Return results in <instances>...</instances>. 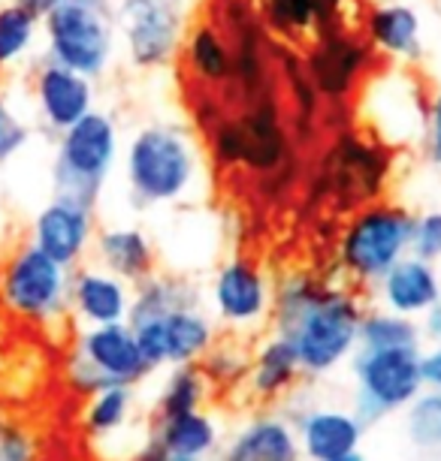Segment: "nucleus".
Returning <instances> with one entry per match:
<instances>
[{
  "label": "nucleus",
  "instance_id": "2",
  "mask_svg": "<svg viewBox=\"0 0 441 461\" xmlns=\"http://www.w3.org/2000/svg\"><path fill=\"white\" fill-rule=\"evenodd\" d=\"M124 178L133 203L142 208L185 203L203 178L200 148L179 124H145L127 145Z\"/></svg>",
  "mask_w": 441,
  "mask_h": 461
},
{
  "label": "nucleus",
  "instance_id": "21",
  "mask_svg": "<svg viewBox=\"0 0 441 461\" xmlns=\"http://www.w3.org/2000/svg\"><path fill=\"white\" fill-rule=\"evenodd\" d=\"M94 259L124 284H142L158 272V250L140 226H106L94 236Z\"/></svg>",
  "mask_w": 441,
  "mask_h": 461
},
{
  "label": "nucleus",
  "instance_id": "40",
  "mask_svg": "<svg viewBox=\"0 0 441 461\" xmlns=\"http://www.w3.org/2000/svg\"><path fill=\"white\" fill-rule=\"evenodd\" d=\"M420 332H423V338L441 341V302L436 304V308H429L427 314L420 317Z\"/></svg>",
  "mask_w": 441,
  "mask_h": 461
},
{
  "label": "nucleus",
  "instance_id": "8",
  "mask_svg": "<svg viewBox=\"0 0 441 461\" xmlns=\"http://www.w3.org/2000/svg\"><path fill=\"white\" fill-rule=\"evenodd\" d=\"M354 416L372 425L402 413L423 393L420 350H357L351 356Z\"/></svg>",
  "mask_w": 441,
  "mask_h": 461
},
{
  "label": "nucleus",
  "instance_id": "30",
  "mask_svg": "<svg viewBox=\"0 0 441 461\" xmlns=\"http://www.w3.org/2000/svg\"><path fill=\"white\" fill-rule=\"evenodd\" d=\"M423 332L411 317L393 314V311H366L360 320V347L357 350H420Z\"/></svg>",
  "mask_w": 441,
  "mask_h": 461
},
{
  "label": "nucleus",
  "instance_id": "15",
  "mask_svg": "<svg viewBox=\"0 0 441 461\" xmlns=\"http://www.w3.org/2000/svg\"><path fill=\"white\" fill-rule=\"evenodd\" d=\"M372 42L354 33L335 28L326 33H317L315 49L306 58V76L311 88L326 94L333 100L348 97L360 76L372 64Z\"/></svg>",
  "mask_w": 441,
  "mask_h": 461
},
{
  "label": "nucleus",
  "instance_id": "11",
  "mask_svg": "<svg viewBox=\"0 0 441 461\" xmlns=\"http://www.w3.org/2000/svg\"><path fill=\"white\" fill-rule=\"evenodd\" d=\"M209 302L218 323L245 332L257 329L272 314V286L254 259L233 257L215 272Z\"/></svg>",
  "mask_w": 441,
  "mask_h": 461
},
{
  "label": "nucleus",
  "instance_id": "42",
  "mask_svg": "<svg viewBox=\"0 0 441 461\" xmlns=\"http://www.w3.org/2000/svg\"><path fill=\"white\" fill-rule=\"evenodd\" d=\"M335 461H366V456H360V452H354V456H345V458H335Z\"/></svg>",
  "mask_w": 441,
  "mask_h": 461
},
{
  "label": "nucleus",
  "instance_id": "25",
  "mask_svg": "<svg viewBox=\"0 0 441 461\" xmlns=\"http://www.w3.org/2000/svg\"><path fill=\"white\" fill-rule=\"evenodd\" d=\"M136 413V395L133 386H106L85 398L82 407V431L88 434L91 443L109 447L112 440L124 434L127 425L133 422Z\"/></svg>",
  "mask_w": 441,
  "mask_h": 461
},
{
  "label": "nucleus",
  "instance_id": "43",
  "mask_svg": "<svg viewBox=\"0 0 441 461\" xmlns=\"http://www.w3.org/2000/svg\"><path fill=\"white\" fill-rule=\"evenodd\" d=\"M438 347H441V341H438Z\"/></svg>",
  "mask_w": 441,
  "mask_h": 461
},
{
  "label": "nucleus",
  "instance_id": "6",
  "mask_svg": "<svg viewBox=\"0 0 441 461\" xmlns=\"http://www.w3.org/2000/svg\"><path fill=\"white\" fill-rule=\"evenodd\" d=\"M118 160V127L106 112H88L70 130L58 136L51 160V190L55 196L97 205V199Z\"/></svg>",
  "mask_w": 441,
  "mask_h": 461
},
{
  "label": "nucleus",
  "instance_id": "9",
  "mask_svg": "<svg viewBox=\"0 0 441 461\" xmlns=\"http://www.w3.org/2000/svg\"><path fill=\"white\" fill-rule=\"evenodd\" d=\"M212 158L218 167H245L254 172H275L288 158L279 109L270 97L254 103L242 118H221L209 130Z\"/></svg>",
  "mask_w": 441,
  "mask_h": 461
},
{
  "label": "nucleus",
  "instance_id": "12",
  "mask_svg": "<svg viewBox=\"0 0 441 461\" xmlns=\"http://www.w3.org/2000/svg\"><path fill=\"white\" fill-rule=\"evenodd\" d=\"M115 22L136 67H161L181 46V10L176 0H121Z\"/></svg>",
  "mask_w": 441,
  "mask_h": 461
},
{
  "label": "nucleus",
  "instance_id": "1",
  "mask_svg": "<svg viewBox=\"0 0 441 461\" xmlns=\"http://www.w3.org/2000/svg\"><path fill=\"white\" fill-rule=\"evenodd\" d=\"M363 314L366 311L351 290L308 272L288 275L272 293L275 335L293 344L308 377H324L351 362L360 347Z\"/></svg>",
  "mask_w": 441,
  "mask_h": 461
},
{
  "label": "nucleus",
  "instance_id": "3",
  "mask_svg": "<svg viewBox=\"0 0 441 461\" xmlns=\"http://www.w3.org/2000/svg\"><path fill=\"white\" fill-rule=\"evenodd\" d=\"M70 268L22 241L0 263V308L28 326L58 329L70 317Z\"/></svg>",
  "mask_w": 441,
  "mask_h": 461
},
{
  "label": "nucleus",
  "instance_id": "7",
  "mask_svg": "<svg viewBox=\"0 0 441 461\" xmlns=\"http://www.w3.org/2000/svg\"><path fill=\"white\" fill-rule=\"evenodd\" d=\"M152 374L127 323L85 326L67 356V386L82 398L106 386H136Z\"/></svg>",
  "mask_w": 441,
  "mask_h": 461
},
{
  "label": "nucleus",
  "instance_id": "34",
  "mask_svg": "<svg viewBox=\"0 0 441 461\" xmlns=\"http://www.w3.org/2000/svg\"><path fill=\"white\" fill-rule=\"evenodd\" d=\"M0 461H40L37 431L6 411H0Z\"/></svg>",
  "mask_w": 441,
  "mask_h": 461
},
{
  "label": "nucleus",
  "instance_id": "41",
  "mask_svg": "<svg viewBox=\"0 0 441 461\" xmlns=\"http://www.w3.org/2000/svg\"><path fill=\"white\" fill-rule=\"evenodd\" d=\"M19 4H24L28 6V10H33L42 19V15H46L49 10H51V4H55V0H19Z\"/></svg>",
  "mask_w": 441,
  "mask_h": 461
},
{
  "label": "nucleus",
  "instance_id": "26",
  "mask_svg": "<svg viewBox=\"0 0 441 461\" xmlns=\"http://www.w3.org/2000/svg\"><path fill=\"white\" fill-rule=\"evenodd\" d=\"M366 40L375 49L387 51L393 58L414 60L420 55V19L405 4L375 6L366 19Z\"/></svg>",
  "mask_w": 441,
  "mask_h": 461
},
{
  "label": "nucleus",
  "instance_id": "17",
  "mask_svg": "<svg viewBox=\"0 0 441 461\" xmlns=\"http://www.w3.org/2000/svg\"><path fill=\"white\" fill-rule=\"evenodd\" d=\"M133 286L100 266H79L70 275V314L82 326L127 323Z\"/></svg>",
  "mask_w": 441,
  "mask_h": 461
},
{
  "label": "nucleus",
  "instance_id": "37",
  "mask_svg": "<svg viewBox=\"0 0 441 461\" xmlns=\"http://www.w3.org/2000/svg\"><path fill=\"white\" fill-rule=\"evenodd\" d=\"M420 383L429 393H441V347L420 350Z\"/></svg>",
  "mask_w": 441,
  "mask_h": 461
},
{
  "label": "nucleus",
  "instance_id": "18",
  "mask_svg": "<svg viewBox=\"0 0 441 461\" xmlns=\"http://www.w3.org/2000/svg\"><path fill=\"white\" fill-rule=\"evenodd\" d=\"M293 429H297L302 458L308 461H335L354 456L360 452L363 434H366V425L354 416V411H339V407L306 411L293 422Z\"/></svg>",
  "mask_w": 441,
  "mask_h": 461
},
{
  "label": "nucleus",
  "instance_id": "29",
  "mask_svg": "<svg viewBox=\"0 0 441 461\" xmlns=\"http://www.w3.org/2000/svg\"><path fill=\"white\" fill-rule=\"evenodd\" d=\"M209 393L212 389L203 377L200 365H172L158 393V402H154V420L203 411L206 402H209Z\"/></svg>",
  "mask_w": 441,
  "mask_h": 461
},
{
  "label": "nucleus",
  "instance_id": "10",
  "mask_svg": "<svg viewBox=\"0 0 441 461\" xmlns=\"http://www.w3.org/2000/svg\"><path fill=\"white\" fill-rule=\"evenodd\" d=\"M131 329L152 371L163 368V365H170V368L172 365H197L218 341L215 320L203 304L179 308L167 317Z\"/></svg>",
  "mask_w": 441,
  "mask_h": 461
},
{
  "label": "nucleus",
  "instance_id": "23",
  "mask_svg": "<svg viewBox=\"0 0 441 461\" xmlns=\"http://www.w3.org/2000/svg\"><path fill=\"white\" fill-rule=\"evenodd\" d=\"M149 440L172 456L212 458L221 449V429L209 411L179 413L170 420H154L149 429Z\"/></svg>",
  "mask_w": 441,
  "mask_h": 461
},
{
  "label": "nucleus",
  "instance_id": "13",
  "mask_svg": "<svg viewBox=\"0 0 441 461\" xmlns=\"http://www.w3.org/2000/svg\"><path fill=\"white\" fill-rule=\"evenodd\" d=\"M94 236H97L94 208L67 196H51L33 214L31 223V245L40 248L42 254L64 268H70V272L79 268L82 259L88 257Z\"/></svg>",
  "mask_w": 441,
  "mask_h": 461
},
{
  "label": "nucleus",
  "instance_id": "5",
  "mask_svg": "<svg viewBox=\"0 0 441 461\" xmlns=\"http://www.w3.org/2000/svg\"><path fill=\"white\" fill-rule=\"evenodd\" d=\"M414 214L396 203H369L357 208L342 230L335 257L354 284H378L390 268L411 254Z\"/></svg>",
  "mask_w": 441,
  "mask_h": 461
},
{
  "label": "nucleus",
  "instance_id": "14",
  "mask_svg": "<svg viewBox=\"0 0 441 461\" xmlns=\"http://www.w3.org/2000/svg\"><path fill=\"white\" fill-rule=\"evenodd\" d=\"M387 172H390V154L384 148L363 142L360 136L345 133L333 145L330 163H326V185L339 205H369L381 194Z\"/></svg>",
  "mask_w": 441,
  "mask_h": 461
},
{
  "label": "nucleus",
  "instance_id": "4",
  "mask_svg": "<svg viewBox=\"0 0 441 461\" xmlns=\"http://www.w3.org/2000/svg\"><path fill=\"white\" fill-rule=\"evenodd\" d=\"M46 58L97 79L115 58V6L112 0H55L42 15Z\"/></svg>",
  "mask_w": 441,
  "mask_h": 461
},
{
  "label": "nucleus",
  "instance_id": "31",
  "mask_svg": "<svg viewBox=\"0 0 441 461\" xmlns=\"http://www.w3.org/2000/svg\"><path fill=\"white\" fill-rule=\"evenodd\" d=\"M405 438L418 452L441 458V393H423L405 407Z\"/></svg>",
  "mask_w": 441,
  "mask_h": 461
},
{
  "label": "nucleus",
  "instance_id": "24",
  "mask_svg": "<svg viewBox=\"0 0 441 461\" xmlns=\"http://www.w3.org/2000/svg\"><path fill=\"white\" fill-rule=\"evenodd\" d=\"M191 304H203L200 286L191 284L188 277L154 272L152 277H145L142 284L133 286L127 326H140V323H149V320H161V317H167L179 308H191Z\"/></svg>",
  "mask_w": 441,
  "mask_h": 461
},
{
  "label": "nucleus",
  "instance_id": "32",
  "mask_svg": "<svg viewBox=\"0 0 441 461\" xmlns=\"http://www.w3.org/2000/svg\"><path fill=\"white\" fill-rule=\"evenodd\" d=\"M200 371L209 389H236L248 380V368H251V353L242 344L233 341H215L212 350L203 356Z\"/></svg>",
  "mask_w": 441,
  "mask_h": 461
},
{
  "label": "nucleus",
  "instance_id": "16",
  "mask_svg": "<svg viewBox=\"0 0 441 461\" xmlns=\"http://www.w3.org/2000/svg\"><path fill=\"white\" fill-rule=\"evenodd\" d=\"M31 91H33V103H37L40 121L55 136H60L76 121H82L88 112H94V85L88 76L76 73V69L64 64H55L49 58H42L33 67Z\"/></svg>",
  "mask_w": 441,
  "mask_h": 461
},
{
  "label": "nucleus",
  "instance_id": "19",
  "mask_svg": "<svg viewBox=\"0 0 441 461\" xmlns=\"http://www.w3.org/2000/svg\"><path fill=\"white\" fill-rule=\"evenodd\" d=\"M215 461H302V449L288 416L261 413L233 434Z\"/></svg>",
  "mask_w": 441,
  "mask_h": 461
},
{
  "label": "nucleus",
  "instance_id": "38",
  "mask_svg": "<svg viewBox=\"0 0 441 461\" xmlns=\"http://www.w3.org/2000/svg\"><path fill=\"white\" fill-rule=\"evenodd\" d=\"M131 461H215V458H191V456H172V452L161 449L154 440H145L140 449L133 452Z\"/></svg>",
  "mask_w": 441,
  "mask_h": 461
},
{
  "label": "nucleus",
  "instance_id": "39",
  "mask_svg": "<svg viewBox=\"0 0 441 461\" xmlns=\"http://www.w3.org/2000/svg\"><path fill=\"white\" fill-rule=\"evenodd\" d=\"M429 158L432 163L441 167V91L432 100V112H429Z\"/></svg>",
  "mask_w": 441,
  "mask_h": 461
},
{
  "label": "nucleus",
  "instance_id": "33",
  "mask_svg": "<svg viewBox=\"0 0 441 461\" xmlns=\"http://www.w3.org/2000/svg\"><path fill=\"white\" fill-rule=\"evenodd\" d=\"M266 28L297 40L321 24V0H261Z\"/></svg>",
  "mask_w": 441,
  "mask_h": 461
},
{
  "label": "nucleus",
  "instance_id": "27",
  "mask_svg": "<svg viewBox=\"0 0 441 461\" xmlns=\"http://www.w3.org/2000/svg\"><path fill=\"white\" fill-rule=\"evenodd\" d=\"M185 60L200 82L227 85L236 79V51L215 24H197L185 40Z\"/></svg>",
  "mask_w": 441,
  "mask_h": 461
},
{
  "label": "nucleus",
  "instance_id": "35",
  "mask_svg": "<svg viewBox=\"0 0 441 461\" xmlns=\"http://www.w3.org/2000/svg\"><path fill=\"white\" fill-rule=\"evenodd\" d=\"M411 257L423 259V263H438L441 259V212L414 217Z\"/></svg>",
  "mask_w": 441,
  "mask_h": 461
},
{
  "label": "nucleus",
  "instance_id": "28",
  "mask_svg": "<svg viewBox=\"0 0 441 461\" xmlns=\"http://www.w3.org/2000/svg\"><path fill=\"white\" fill-rule=\"evenodd\" d=\"M42 31V19L19 0L0 4V73H10L31 58L37 37Z\"/></svg>",
  "mask_w": 441,
  "mask_h": 461
},
{
  "label": "nucleus",
  "instance_id": "22",
  "mask_svg": "<svg viewBox=\"0 0 441 461\" xmlns=\"http://www.w3.org/2000/svg\"><path fill=\"white\" fill-rule=\"evenodd\" d=\"M299 377H302V365L293 344L281 335H270L251 353L245 386L254 402H281L284 395L297 389Z\"/></svg>",
  "mask_w": 441,
  "mask_h": 461
},
{
  "label": "nucleus",
  "instance_id": "20",
  "mask_svg": "<svg viewBox=\"0 0 441 461\" xmlns=\"http://www.w3.org/2000/svg\"><path fill=\"white\" fill-rule=\"evenodd\" d=\"M378 293H381L384 311L420 320L441 302V277L436 263H423L409 254L378 281Z\"/></svg>",
  "mask_w": 441,
  "mask_h": 461
},
{
  "label": "nucleus",
  "instance_id": "36",
  "mask_svg": "<svg viewBox=\"0 0 441 461\" xmlns=\"http://www.w3.org/2000/svg\"><path fill=\"white\" fill-rule=\"evenodd\" d=\"M31 139V130L28 124L15 115L10 100L4 97V91H0V163L13 160L15 154L22 151L24 145H28Z\"/></svg>",
  "mask_w": 441,
  "mask_h": 461
}]
</instances>
